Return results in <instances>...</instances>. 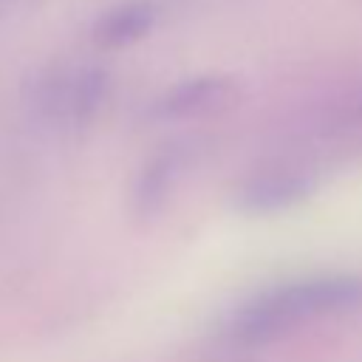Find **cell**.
Masks as SVG:
<instances>
[{"instance_id":"obj_4","label":"cell","mask_w":362,"mask_h":362,"mask_svg":"<svg viewBox=\"0 0 362 362\" xmlns=\"http://www.w3.org/2000/svg\"><path fill=\"white\" fill-rule=\"evenodd\" d=\"M314 189V178L300 170H266L252 175L235 195V204L252 215H269L294 206L308 198Z\"/></svg>"},{"instance_id":"obj_2","label":"cell","mask_w":362,"mask_h":362,"mask_svg":"<svg viewBox=\"0 0 362 362\" xmlns=\"http://www.w3.org/2000/svg\"><path fill=\"white\" fill-rule=\"evenodd\" d=\"M240 85L223 74L189 76L175 82L158 102L156 113L164 119H209L240 105Z\"/></svg>"},{"instance_id":"obj_1","label":"cell","mask_w":362,"mask_h":362,"mask_svg":"<svg viewBox=\"0 0 362 362\" xmlns=\"http://www.w3.org/2000/svg\"><path fill=\"white\" fill-rule=\"evenodd\" d=\"M362 305V277L356 274H322L308 280H294L286 286H274L246 300L232 322L229 337L238 345H269L297 325L325 317L342 314Z\"/></svg>"},{"instance_id":"obj_3","label":"cell","mask_w":362,"mask_h":362,"mask_svg":"<svg viewBox=\"0 0 362 362\" xmlns=\"http://www.w3.org/2000/svg\"><path fill=\"white\" fill-rule=\"evenodd\" d=\"M105 88H107L105 71L82 68L74 76L48 79L40 88V102L37 105L51 119H59V122H68V124L79 127V124H88L96 116V110L102 107Z\"/></svg>"},{"instance_id":"obj_6","label":"cell","mask_w":362,"mask_h":362,"mask_svg":"<svg viewBox=\"0 0 362 362\" xmlns=\"http://www.w3.org/2000/svg\"><path fill=\"white\" fill-rule=\"evenodd\" d=\"M175 178H178V153L175 150H161V153L150 156L133 184V212L141 221L156 218L164 209Z\"/></svg>"},{"instance_id":"obj_5","label":"cell","mask_w":362,"mask_h":362,"mask_svg":"<svg viewBox=\"0 0 362 362\" xmlns=\"http://www.w3.org/2000/svg\"><path fill=\"white\" fill-rule=\"evenodd\" d=\"M156 25V6L150 0H124L107 8L93 23V45L102 51H122L144 40Z\"/></svg>"}]
</instances>
